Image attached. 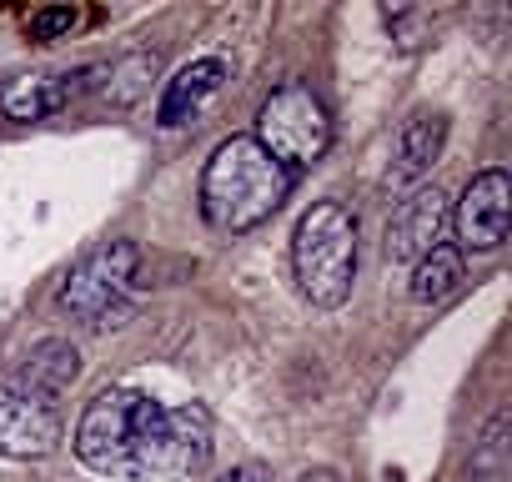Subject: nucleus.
<instances>
[{
  "label": "nucleus",
  "instance_id": "obj_9",
  "mask_svg": "<svg viewBox=\"0 0 512 482\" xmlns=\"http://www.w3.org/2000/svg\"><path fill=\"white\" fill-rule=\"evenodd\" d=\"M226 81H231V66H226L221 56H196V61H186V66L161 86L156 126H161V131H176V126L196 121V116L221 96V86H226Z\"/></svg>",
  "mask_w": 512,
  "mask_h": 482
},
{
  "label": "nucleus",
  "instance_id": "obj_4",
  "mask_svg": "<svg viewBox=\"0 0 512 482\" xmlns=\"http://www.w3.org/2000/svg\"><path fill=\"white\" fill-rule=\"evenodd\" d=\"M251 141L297 176V171L317 166V161L332 151V111L322 106V96H317L312 86L287 81V86H277V91L262 101Z\"/></svg>",
  "mask_w": 512,
  "mask_h": 482
},
{
  "label": "nucleus",
  "instance_id": "obj_5",
  "mask_svg": "<svg viewBox=\"0 0 512 482\" xmlns=\"http://www.w3.org/2000/svg\"><path fill=\"white\" fill-rule=\"evenodd\" d=\"M136 267H141V247H136V241H106V247L86 252V257L66 272V282H61V292H56L61 312H66L71 322L101 327V322L121 307V297L131 292Z\"/></svg>",
  "mask_w": 512,
  "mask_h": 482
},
{
  "label": "nucleus",
  "instance_id": "obj_16",
  "mask_svg": "<svg viewBox=\"0 0 512 482\" xmlns=\"http://www.w3.org/2000/svg\"><path fill=\"white\" fill-rule=\"evenodd\" d=\"M382 26L392 31L402 56H412V51H422L432 41V16L417 11V6H382Z\"/></svg>",
  "mask_w": 512,
  "mask_h": 482
},
{
  "label": "nucleus",
  "instance_id": "obj_17",
  "mask_svg": "<svg viewBox=\"0 0 512 482\" xmlns=\"http://www.w3.org/2000/svg\"><path fill=\"white\" fill-rule=\"evenodd\" d=\"M76 6H46V11H36L31 21H26V36L36 41V46H51V41H61V36H71L76 31Z\"/></svg>",
  "mask_w": 512,
  "mask_h": 482
},
{
  "label": "nucleus",
  "instance_id": "obj_6",
  "mask_svg": "<svg viewBox=\"0 0 512 482\" xmlns=\"http://www.w3.org/2000/svg\"><path fill=\"white\" fill-rule=\"evenodd\" d=\"M66 437L56 397L31 387L21 372H0V457H51Z\"/></svg>",
  "mask_w": 512,
  "mask_h": 482
},
{
  "label": "nucleus",
  "instance_id": "obj_14",
  "mask_svg": "<svg viewBox=\"0 0 512 482\" xmlns=\"http://www.w3.org/2000/svg\"><path fill=\"white\" fill-rule=\"evenodd\" d=\"M457 287H462V252L447 247V241H437L422 262H412L407 297H412L417 307H437V302H447Z\"/></svg>",
  "mask_w": 512,
  "mask_h": 482
},
{
  "label": "nucleus",
  "instance_id": "obj_10",
  "mask_svg": "<svg viewBox=\"0 0 512 482\" xmlns=\"http://www.w3.org/2000/svg\"><path fill=\"white\" fill-rule=\"evenodd\" d=\"M447 146V116L442 111H417L397 141H392V161H387V191H407V186H422L437 166Z\"/></svg>",
  "mask_w": 512,
  "mask_h": 482
},
{
  "label": "nucleus",
  "instance_id": "obj_1",
  "mask_svg": "<svg viewBox=\"0 0 512 482\" xmlns=\"http://www.w3.org/2000/svg\"><path fill=\"white\" fill-rule=\"evenodd\" d=\"M171 407L136 387H106L86 402L71 452L106 477H166Z\"/></svg>",
  "mask_w": 512,
  "mask_h": 482
},
{
  "label": "nucleus",
  "instance_id": "obj_19",
  "mask_svg": "<svg viewBox=\"0 0 512 482\" xmlns=\"http://www.w3.org/2000/svg\"><path fill=\"white\" fill-rule=\"evenodd\" d=\"M297 482H342V472H337V467H307Z\"/></svg>",
  "mask_w": 512,
  "mask_h": 482
},
{
  "label": "nucleus",
  "instance_id": "obj_7",
  "mask_svg": "<svg viewBox=\"0 0 512 482\" xmlns=\"http://www.w3.org/2000/svg\"><path fill=\"white\" fill-rule=\"evenodd\" d=\"M452 226H457V252H497L512 226V176L502 166L477 171L452 206Z\"/></svg>",
  "mask_w": 512,
  "mask_h": 482
},
{
  "label": "nucleus",
  "instance_id": "obj_8",
  "mask_svg": "<svg viewBox=\"0 0 512 482\" xmlns=\"http://www.w3.org/2000/svg\"><path fill=\"white\" fill-rule=\"evenodd\" d=\"M447 221H452V206H447V196L437 191V186H417L397 211H392V221H387V236H382V257L387 262H397V267H412V262H422L437 241H442V231H447Z\"/></svg>",
  "mask_w": 512,
  "mask_h": 482
},
{
  "label": "nucleus",
  "instance_id": "obj_11",
  "mask_svg": "<svg viewBox=\"0 0 512 482\" xmlns=\"http://www.w3.org/2000/svg\"><path fill=\"white\" fill-rule=\"evenodd\" d=\"M216 452V422L201 402L171 407V437H166V477H196L206 472Z\"/></svg>",
  "mask_w": 512,
  "mask_h": 482
},
{
  "label": "nucleus",
  "instance_id": "obj_12",
  "mask_svg": "<svg viewBox=\"0 0 512 482\" xmlns=\"http://www.w3.org/2000/svg\"><path fill=\"white\" fill-rule=\"evenodd\" d=\"M91 71H76V76H16L6 91H0V111L11 121H46L56 111L71 106V96H81Z\"/></svg>",
  "mask_w": 512,
  "mask_h": 482
},
{
  "label": "nucleus",
  "instance_id": "obj_3",
  "mask_svg": "<svg viewBox=\"0 0 512 482\" xmlns=\"http://www.w3.org/2000/svg\"><path fill=\"white\" fill-rule=\"evenodd\" d=\"M357 236H362L357 216L342 201H312L297 216V231H292V277H297V292L312 307L337 312L352 297V282H357Z\"/></svg>",
  "mask_w": 512,
  "mask_h": 482
},
{
  "label": "nucleus",
  "instance_id": "obj_2",
  "mask_svg": "<svg viewBox=\"0 0 512 482\" xmlns=\"http://www.w3.org/2000/svg\"><path fill=\"white\" fill-rule=\"evenodd\" d=\"M292 186H297V176L282 161H272L251 136H231L201 166L196 206L211 231L241 236V231H256L262 221H272L282 211V201L292 196Z\"/></svg>",
  "mask_w": 512,
  "mask_h": 482
},
{
  "label": "nucleus",
  "instance_id": "obj_15",
  "mask_svg": "<svg viewBox=\"0 0 512 482\" xmlns=\"http://www.w3.org/2000/svg\"><path fill=\"white\" fill-rule=\"evenodd\" d=\"M21 377H26L31 387H41L46 397H61V392L81 377V352H76L71 342H61V337H46V342H36V347L26 352Z\"/></svg>",
  "mask_w": 512,
  "mask_h": 482
},
{
  "label": "nucleus",
  "instance_id": "obj_13",
  "mask_svg": "<svg viewBox=\"0 0 512 482\" xmlns=\"http://www.w3.org/2000/svg\"><path fill=\"white\" fill-rule=\"evenodd\" d=\"M467 482H512V417L507 407H497L487 417V427L472 442L467 457Z\"/></svg>",
  "mask_w": 512,
  "mask_h": 482
},
{
  "label": "nucleus",
  "instance_id": "obj_18",
  "mask_svg": "<svg viewBox=\"0 0 512 482\" xmlns=\"http://www.w3.org/2000/svg\"><path fill=\"white\" fill-rule=\"evenodd\" d=\"M216 482H272V467L256 462V457H251V462H231Z\"/></svg>",
  "mask_w": 512,
  "mask_h": 482
}]
</instances>
